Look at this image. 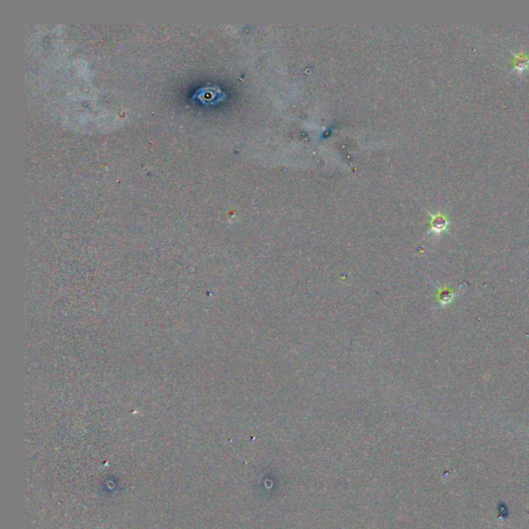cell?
<instances>
[{
	"label": "cell",
	"mask_w": 529,
	"mask_h": 529,
	"mask_svg": "<svg viewBox=\"0 0 529 529\" xmlns=\"http://www.w3.org/2000/svg\"><path fill=\"white\" fill-rule=\"evenodd\" d=\"M430 216H431V223H430V225H431V231L439 234L448 228L450 222L446 215L438 213L435 215L430 214Z\"/></svg>",
	"instance_id": "obj_1"
},
{
	"label": "cell",
	"mask_w": 529,
	"mask_h": 529,
	"mask_svg": "<svg viewBox=\"0 0 529 529\" xmlns=\"http://www.w3.org/2000/svg\"><path fill=\"white\" fill-rule=\"evenodd\" d=\"M456 296L455 294V291L452 290L450 288H448V286H444V288H440L438 289V292H437V301L440 305H447L449 303H451L452 301H453L454 297Z\"/></svg>",
	"instance_id": "obj_3"
},
{
	"label": "cell",
	"mask_w": 529,
	"mask_h": 529,
	"mask_svg": "<svg viewBox=\"0 0 529 529\" xmlns=\"http://www.w3.org/2000/svg\"><path fill=\"white\" fill-rule=\"evenodd\" d=\"M513 70L518 72H523L529 69V56L524 52L513 53Z\"/></svg>",
	"instance_id": "obj_2"
}]
</instances>
